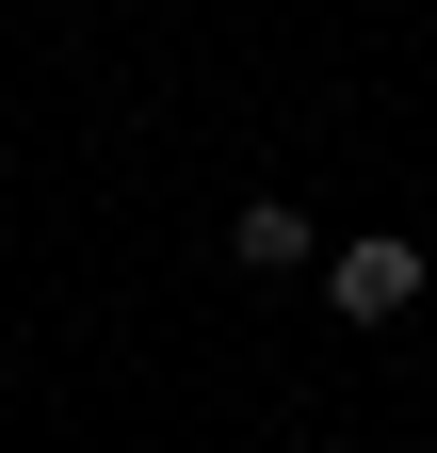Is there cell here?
Returning <instances> with one entry per match:
<instances>
[{
  "mask_svg": "<svg viewBox=\"0 0 437 453\" xmlns=\"http://www.w3.org/2000/svg\"><path fill=\"white\" fill-rule=\"evenodd\" d=\"M324 292H341V324H405V308H421V243H405V226H372V243L324 259Z\"/></svg>",
  "mask_w": 437,
  "mask_h": 453,
  "instance_id": "obj_1",
  "label": "cell"
},
{
  "mask_svg": "<svg viewBox=\"0 0 437 453\" xmlns=\"http://www.w3.org/2000/svg\"><path fill=\"white\" fill-rule=\"evenodd\" d=\"M227 259H243V275H308L324 243H308V211H292V195H243V211H227Z\"/></svg>",
  "mask_w": 437,
  "mask_h": 453,
  "instance_id": "obj_2",
  "label": "cell"
}]
</instances>
